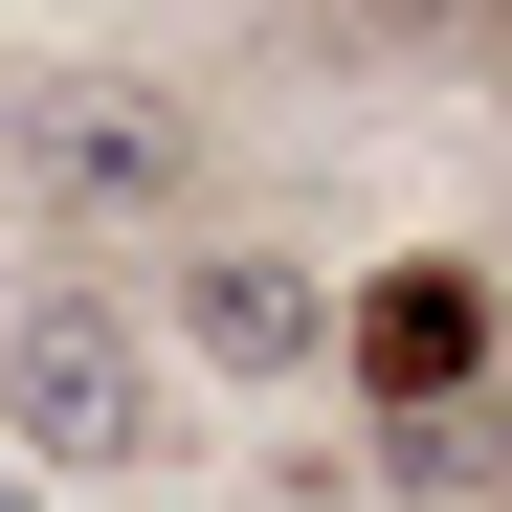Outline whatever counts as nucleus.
Instances as JSON below:
<instances>
[{"label": "nucleus", "mask_w": 512, "mask_h": 512, "mask_svg": "<svg viewBox=\"0 0 512 512\" xmlns=\"http://www.w3.org/2000/svg\"><path fill=\"white\" fill-rule=\"evenodd\" d=\"M0 446H23L45 490L179 468V357H156L112 290H23V312H0Z\"/></svg>", "instance_id": "nucleus-1"}, {"label": "nucleus", "mask_w": 512, "mask_h": 512, "mask_svg": "<svg viewBox=\"0 0 512 512\" xmlns=\"http://www.w3.org/2000/svg\"><path fill=\"white\" fill-rule=\"evenodd\" d=\"M0 179L45 223H179L201 201V90H156V67H45V90L0 112Z\"/></svg>", "instance_id": "nucleus-2"}, {"label": "nucleus", "mask_w": 512, "mask_h": 512, "mask_svg": "<svg viewBox=\"0 0 512 512\" xmlns=\"http://www.w3.org/2000/svg\"><path fill=\"white\" fill-rule=\"evenodd\" d=\"M490 268H446V245H423V268H379V290H334V379L357 401H401V423H468L490 401Z\"/></svg>", "instance_id": "nucleus-3"}, {"label": "nucleus", "mask_w": 512, "mask_h": 512, "mask_svg": "<svg viewBox=\"0 0 512 512\" xmlns=\"http://www.w3.org/2000/svg\"><path fill=\"white\" fill-rule=\"evenodd\" d=\"M134 334H156L179 379H245V401H268V379H312V357H334V290L290 268V245H179V290H156Z\"/></svg>", "instance_id": "nucleus-4"}, {"label": "nucleus", "mask_w": 512, "mask_h": 512, "mask_svg": "<svg viewBox=\"0 0 512 512\" xmlns=\"http://www.w3.org/2000/svg\"><path fill=\"white\" fill-rule=\"evenodd\" d=\"M0 512H45V468H23V446H0Z\"/></svg>", "instance_id": "nucleus-5"}]
</instances>
